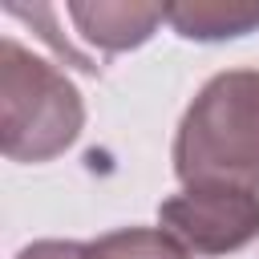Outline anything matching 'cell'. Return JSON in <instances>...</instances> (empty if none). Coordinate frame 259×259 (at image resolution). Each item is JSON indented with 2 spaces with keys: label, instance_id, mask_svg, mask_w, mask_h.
<instances>
[{
  "label": "cell",
  "instance_id": "cell-1",
  "mask_svg": "<svg viewBox=\"0 0 259 259\" xmlns=\"http://www.w3.org/2000/svg\"><path fill=\"white\" fill-rule=\"evenodd\" d=\"M174 174L186 190L259 194V69H223L194 93L174 134Z\"/></svg>",
  "mask_w": 259,
  "mask_h": 259
},
{
  "label": "cell",
  "instance_id": "cell-2",
  "mask_svg": "<svg viewBox=\"0 0 259 259\" xmlns=\"http://www.w3.org/2000/svg\"><path fill=\"white\" fill-rule=\"evenodd\" d=\"M85 125L77 85L12 36L0 40V146L12 162L65 154Z\"/></svg>",
  "mask_w": 259,
  "mask_h": 259
},
{
  "label": "cell",
  "instance_id": "cell-3",
  "mask_svg": "<svg viewBox=\"0 0 259 259\" xmlns=\"http://www.w3.org/2000/svg\"><path fill=\"white\" fill-rule=\"evenodd\" d=\"M158 223L190 255H231L259 239V194L231 186H198L166 198Z\"/></svg>",
  "mask_w": 259,
  "mask_h": 259
},
{
  "label": "cell",
  "instance_id": "cell-4",
  "mask_svg": "<svg viewBox=\"0 0 259 259\" xmlns=\"http://www.w3.org/2000/svg\"><path fill=\"white\" fill-rule=\"evenodd\" d=\"M65 16L77 24L81 40L109 57L146 45L166 20V4H65Z\"/></svg>",
  "mask_w": 259,
  "mask_h": 259
},
{
  "label": "cell",
  "instance_id": "cell-5",
  "mask_svg": "<svg viewBox=\"0 0 259 259\" xmlns=\"http://www.w3.org/2000/svg\"><path fill=\"white\" fill-rule=\"evenodd\" d=\"M166 20L186 40H227V36H247V32L259 28V4H243V0H231V4H223V0L166 4Z\"/></svg>",
  "mask_w": 259,
  "mask_h": 259
},
{
  "label": "cell",
  "instance_id": "cell-6",
  "mask_svg": "<svg viewBox=\"0 0 259 259\" xmlns=\"http://www.w3.org/2000/svg\"><path fill=\"white\" fill-rule=\"evenodd\" d=\"M85 259H190V251L162 227H121L85 243Z\"/></svg>",
  "mask_w": 259,
  "mask_h": 259
},
{
  "label": "cell",
  "instance_id": "cell-7",
  "mask_svg": "<svg viewBox=\"0 0 259 259\" xmlns=\"http://www.w3.org/2000/svg\"><path fill=\"white\" fill-rule=\"evenodd\" d=\"M16 259H85V243H73V239H40V243H28Z\"/></svg>",
  "mask_w": 259,
  "mask_h": 259
}]
</instances>
